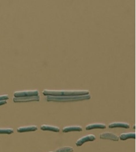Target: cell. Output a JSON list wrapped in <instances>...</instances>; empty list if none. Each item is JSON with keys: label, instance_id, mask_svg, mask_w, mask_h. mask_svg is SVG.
<instances>
[{"label": "cell", "instance_id": "obj_4", "mask_svg": "<svg viewBox=\"0 0 136 152\" xmlns=\"http://www.w3.org/2000/svg\"><path fill=\"white\" fill-rule=\"evenodd\" d=\"M96 139V137L93 134H88L85 136H83L81 137V138L78 139L75 145L77 146H81L83 145V143L88 142V141H94Z\"/></svg>", "mask_w": 136, "mask_h": 152}, {"label": "cell", "instance_id": "obj_8", "mask_svg": "<svg viewBox=\"0 0 136 152\" xmlns=\"http://www.w3.org/2000/svg\"><path fill=\"white\" fill-rule=\"evenodd\" d=\"M106 128V125L104 124L96 123L89 124L86 126L85 129L86 130H91L93 129H105Z\"/></svg>", "mask_w": 136, "mask_h": 152}, {"label": "cell", "instance_id": "obj_16", "mask_svg": "<svg viewBox=\"0 0 136 152\" xmlns=\"http://www.w3.org/2000/svg\"><path fill=\"white\" fill-rule=\"evenodd\" d=\"M7 100H1L0 101V106L5 104H7Z\"/></svg>", "mask_w": 136, "mask_h": 152}, {"label": "cell", "instance_id": "obj_6", "mask_svg": "<svg viewBox=\"0 0 136 152\" xmlns=\"http://www.w3.org/2000/svg\"><path fill=\"white\" fill-rule=\"evenodd\" d=\"M99 137L100 139H110V140H112L113 141H118L119 140V136L117 135L111 133V132H104L102 133L101 134L99 135Z\"/></svg>", "mask_w": 136, "mask_h": 152}, {"label": "cell", "instance_id": "obj_2", "mask_svg": "<svg viewBox=\"0 0 136 152\" xmlns=\"http://www.w3.org/2000/svg\"><path fill=\"white\" fill-rule=\"evenodd\" d=\"M46 96V100L49 101H74L87 100L91 98V95H90V94L81 96Z\"/></svg>", "mask_w": 136, "mask_h": 152}, {"label": "cell", "instance_id": "obj_14", "mask_svg": "<svg viewBox=\"0 0 136 152\" xmlns=\"http://www.w3.org/2000/svg\"><path fill=\"white\" fill-rule=\"evenodd\" d=\"M13 133L14 130L12 128H0V134H10Z\"/></svg>", "mask_w": 136, "mask_h": 152}, {"label": "cell", "instance_id": "obj_9", "mask_svg": "<svg viewBox=\"0 0 136 152\" xmlns=\"http://www.w3.org/2000/svg\"><path fill=\"white\" fill-rule=\"evenodd\" d=\"M37 130H38V126L34 125V126L20 127L17 128V131L19 133H23V132H27L35 131Z\"/></svg>", "mask_w": 136, "mask_h": 152}, {"label": "cell", "instance_id": "obj_1", "mask_svg": "<svg viewBox=\"0 0 136 152\" xmlns=\"http://www.w3.org/2000/svg\"><path fill=\"white\" fill-rule=\"evenodd\" d=\"M42 93L44 96H81L89 95L88 90H44Z\"/></svg>", "mask_w": 136, "mask_h": 152}, {"label": "cell", "instance_id": "obj_12", "mask_svg": "<svg viewBox=\"0 0 136 152\" xmlns=\"http://www.w3.org/2000/svg\"><path fill=\"white\" fill-rule=\"evenodd\" d=\"M41 130H49L54 132H59L60 129L57 126H51L49 125H42L40 127Z\"/></svg>", "mask_w": 136, "mask_h": 152}, {"label": "cell", "instance_id": "obj_11", "mask_svg": "<svg viewBox=\"0 0 136 152\" xmlns=\"http://www.w3.org/2000/svg\"><path fill=\"white\" fill-rule=\"evenodd\" d=\"M83 130L82 127L80 126H66L62 129V132L64 133H67L70 132H74V131H78V132H81Z\"/></svg>", "mask_w": 136, "mask_h": 152}, {"label": "cell", "instance_id": "obj_7", "mask_svg": "<svg viewBox=\"0 0 136 152\" xmlns=\"http://www.w3.org/2000/svg\"><path fill=\"white\" fill-rule=\"evenodd\" d=\"M109 128H129L130 127V125L129 124L126 122H114L111 123L109 125Z\"/></svg>", "mask_w": 136, "mask_h": 152}, {"label": "cell", "instance_id": "obj_15", "mask_svg": "<svg viewBox=\"0 0 136 152\" xmlns=\"http://www.w3.org/2000/svg\"><path fill=\"white\" fill-rule=\"evenodd\" d=\"M9 99V96L7 95H3L0 96V101L1 100H7Z\"/></svg>", "mask_w": 136, "mask_h": 152}, {"label": "cell", "instance_id": "obj_3", "mask_svg": "<svg viewBox=\"0 0 136 152\" xmlns=\"http://www.w3.org/2000/svg\"><path fill=\"white\" fill-rule=\"evenodd\" d=\"M39 96V91L38 90H28V91H21L14 92V97H23L30 96Z\"/></svg>", "mask_w": 136, "mask_h": 152}, {"label": "cell", "instance_id": "obj_5", "mask_svg": "<svg viewBox=\"0 0 136 152\" xmlns=\"http://www.w3.org/2000/svg\"><path fill=\"white\" fill-rule=\"evenodd\" d=\"M39 96L23 97H14V102H27L31 101H39Z\"/></svg>", "mask_w": 136, "mask_h": 152}, {"label": "cell", "instance_id": "obj_13", "mask_svg": "<svg viewBox=\"0 0 136 152\" xmlns=\"http://www.w3.org/2000/svg\"><path fill=\"white\" fill-rule=\"evenodd\" d=\"M74 148L70 146H65L57 149L54 152H73Z\"/></svg>", "mask_w": 136, "mask_h": 152}, {"label": "cell", "instance_id": "obj_17", "mask_svg": "<svg viewBox=\"0 0 136 152\" xmlns=\"http://www.w3.org/2000/svg\"></svg>", "mask_w": 136, "mask_h": 152}, {"label": "cell", "instance_id": "obj_10", "mask_svg": "<svg viewBox=\"0 0 136 152\" xmlns=\"http://www.w3.org/2000/svg\"><path fill=\"white\" fill-rule=\"evenodd\" d=\"M119 139L121 140H126L129 139H135L136 133L129 132V133H123L119 135Z\"/></svg>", "mask_w": 136, "mask_h": 152}]
</instances>
